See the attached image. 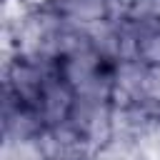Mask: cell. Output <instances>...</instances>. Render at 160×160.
<instances>
[{
	"instance_id": "6da1fadb",
	"label": "cell",
	"mask_w": 160,
	"mask_h": 160,
	"mask_svg": "<svg viewBox=\"0 0 160 160\" xmlns=\"http://www.w3.org/2000/svg\"><path fill=\"white\" fill-rule=\"evenodd\" d=\"M35 148L40 152V160H88L95 150V145L70 120L45 128L35 140Z\"/></svg>"
},
{
	"instance_id": "3957f363",
	"label": "cell",
	"mask_w": 160,
	"mask_h": 160,
	"mask_svg": "<svg viewBox=\"0 0 160 160\" xmlns=\"http://www.w3.org/2000/svg\"><path fill=\"white\" fill-rule=\"evenodd\" d=\"M18 5L25 10V15H40V12H55L58 0H18Z\"/></svg>"
},
{
	"instance_id": "7a4b0ae2",
	"label": "cell",
	"mask_w": 160,
	"mask_h": 160,
	"mask_svg": "<svg viewBox=\"0 0 160 160\" xmlns=\"http://www.w3.org/2000/svg\"><path fill=\"white\" fill-rule=\"evenodd\" d=\"M55 15L78 28L105 25L112 20V0H58Z\"/></svg>"
}]
</instances>
